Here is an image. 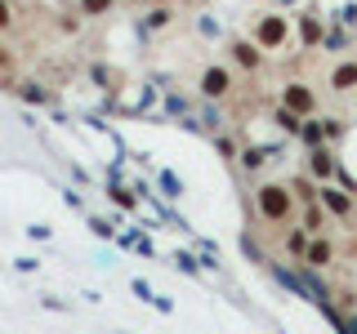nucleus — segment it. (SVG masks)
I'll return each mask as SVG.
<instances>
[{"instance_id":"1a4fd4ad","label":"nucleus","mask_w":357,"mask_h":334,"mask_svg":"<svg viewBox=\"0 0 357 334\" xmlns=\"http://www.w3.org/2000/svg\"><path fill=\"white\" fill-rule=\"evenodd\" d=\"M331 89L335 94H349V89H357V63H340L331 72Z\"/></svg>"},{"instance_id":"6ab92c4d","label":"nucleus","mask_w":357,"mask_h":334,"mask_svg":"<svg viewBox=\"0 0 357 334\" xmlns=\"http://www.w3.org/2000/svg\"><path fill=\"white\" fill-rule=\"evenodd\" d=\"M321 125H326V138H340V134H344V125H340V120H335V116H326V120H321Z\"/></svg>"},{"instance_id":"412c9836","label":"nucleus","mask_w":357,"mask_h":334,"mask_svg":"<svg viewBox=\"0 0 357 334\" xmlns=\"http://www.w3.org/2000/svg\"><path fill=\"white\" fill-rule=\"evenodd\" d=\"M170 18V9H152V18H148V27H161V22Z\"/></svg>"},{"instance_id":"9b49d317","label":"nucleus","mask_w":357,"mask_h":334,"mask_svg":"<svg viewBox=\"0 0 357 334\" xmlns=\"http://www.w3.org/2000/svg\"><path fill=\"white\" fill-rule=\"evenodd\" d=\"M299 40H304V45H308V49H312V45H317V40H321V22H317V18H312V14H304V18H299Z\"/></svg>"},{"instance_id":"aec40b11","label":"nucleus","mask_w":357,"mask_h":334,"mask_svg":"<svg viewBox=\"0 0 357 334\" xmlns=\"http://www.w3.org/2000/svg\"><path fill=\"white\" fill-rule=\"evenodd\" d=\"M9 22H14V14H9V0H0V31H5Z\"/></svg>"},{"instance_id":"7ed1b4c3","label":"nucleus","mask_w":357,"mask_h":334,"mask_svg":"<svg viewBox=\"0 0 357 334\" xmlns=\"http://www.w3.org/2000/svg\"><path fill=\"white\" fill-rule=\"evenodd\" d=\"M282 107L286 111H295V116H312V111H317V94H312V89L304 85V81H290L286 89H282Z\"/></svg>"},{"instance_id":"ddd939ff","label":"nucleus","mask_w":357,"mask_h":334,"mask_svg":"<svg viewBox=\"0 0 357 334\" xmlns=\"http://www.w3.org/2000/svg\"><path fill=\"white\" fill-rule=\"evenodd\" d=\"M286 250L295 254L299 263H304V254H308V232L304 228H295V232H286Z\"/></svg>"},{"instance_id":"dca6fc26","label":"nucleus","mask_w":357,"mask_h":334,"mask_svg":"<svg viewBox=\"0 0 357 334\" xmlns=\"http://www.w3.org/2000/svg\"><path fill=\"white\" fill-rule=\"evenodd\" d=\"M103 9H112V0H81V14H103Z\"/></svg>"},{"instance_id":"39448f33","label":"nucleus","mask_w":357,"mask_h":334,"mask_svg":"<svg viewBox=\"0 0 357 334\" xmlns=\"http://www.w3.org/2000/svg\"><path fill=\"white\" fill-rule=\"evenodd\" d=\"M317 200H321V209H326L331 218H349V214H353V196H349V192H340L335 183H321Z\"/></svg>"},{"instance_id":"f03ea898","label":"nucleus","mask_w":357,"mask_h":334,"mask_svg":"<svg viewBox=\"0 0 357 334\" xmlns=\"http://www.w3.org/2000/svg\"><path fill=\"white\" fill-rule=\"evenodd\" d=\"M286 40H290L286 14H259L255 18V45H259V49H282Z\"/></svg>"},{"instance_id":"2eb2a0df","label":"nucleus","mask_w":357,"mask_h":334,"mask_svg":"<svg viewBox=\"0 0 357 334\" xmlns=\"http://www.w3.org/2000/svg\"><path fill=\"white\" fill-rule=\"evenodd\" d=\"M264 161H268V152H264V148H245V152H241V165H245V170H259Z\"/></svg>"},{"instance_id":"0eeeda50","label":"nucleus","mask_w":357,"mask_h":334,"mask_svg":"<svg viewBox=\"0 0 357 334\" xmlns=\"http://www.w3.org/2000/svg\"><path fill=\"white\" fill-rule=\"evenodd\" d=\"M335 263V245L326 241V237H312L308 241V254H304V267H312V272H317V267H331Z\"/></svg>"},{"instance_id":"a211bd4d","label":"nucleus","mask_w":357,"mask_h":334,"mask_svg":"<svg viewBox=\"0 0 357 334\" xmlns=\"http://www.w3.org/2000/svg\"><path fill=\"white\" fill-rule=\"evenodd\" d=\"M0 72H14V49H5V45H0Z\"/></svg>"},{"instance_id":"6e6552de","label":"nucleus","mask_w":357,"mask_h":334,"mask_svg":"<svg viewBox=\"0 0 357 334\" xmlns=\"http://www.w3.org/2000/svg\"><path fill=\"white\" fill-rule=\"evenodd\" d=\"M232 58H237L245 72H259V67H264V49L255 40H232Z\"/></svg>"},{"instance_id":"f257e3e1","label":"nucleus","mask_w":357,"mask_h":334,"mask_svg":"<svg viewBox=\"0 0 357 334\" xmlns=\"http://www.w3.org/2000/svg\"><path fill=\"white\" fill-rule=\"evenodd\" d=\"M255 209L264 223H290L295 214V192L286 183H259L255 187Z\"/></svg>"},{"instance_id":"f3484780","label":"nucleus","mask_w":357,"mask_h":334,"mask_svg":"<svg viewBox=\"0 0 357 334\" xmlns=\"http://www.w3.org/2000/svg\"><path fill=\"white\" fill-rule=\"evenodd\" d=\"M112 200H116L121 209H134V196L126 192V187H112Z\"/></svg>"},{"instance_id":"20e7f679","label":"nucleus","mask_w":357,"mask_h":334,"mask_svg":"<svg viewBox=\"0 0 357 334\" xmlns=\"http://www.w3.org/2000/svg\"><path fill=\"white\" fill-rule=\"evenodd\" d=\"M201 94L215 98V103L228 98L232 94V72H228V67H206V72H201Z\"/></svg>"},{"instance_id":"f8f14e48","label":"nucleus","mask_w":357,"mask_h":334,"mask_svg":"<svg viewBox=\"0 0 357 334\" xmlns=\"http://www.w3.org/2000/svg\"><path fill=\"white\" fill-rule=\"evenodd\" d=\"M299 138H304L308 148H321V143H326V125H321V120H304V129H299Z\"/></svg>"},{"instance_id":"4468645a","label":"nucleus","mask_w":357,"mask_h":334,"mask_svg":"<svg viewBox=\"0 0 357 334\" xmlns=\"http://www.w3.org/2000/svg\"><path fill=\"white\" fill-rule=\"evenodd\" d=\"M277 125H282L286 134H295V138H299V129H304V116H295V111L277 107Z\"/></svg>"},{"instance_id":"423d86ee","label":"nucleus","mask_w":357,"mask_h":334,"mask_svg":"<svg viewBox=\"0 0 357 334\" xmlns=\"http://www.w3.org/2000/svg\"><path fill=\"white\" fill-rule=\"evenodd\" d=\"M308 174L317 178V183L340 178V161H335V152H331V148H312V152H308Z\"/></svg>"},{"instance_id":"9d476101","label":"nucleus","mask_w":357,"mask_h":334,"mask_svg":"<svg viewBox=\"0 0 357 334\" xmlns=\"http://www.w3.org/2000/svg\"><path fill=\"white\" fill-rule=\"evenodd\" d=\"M321 228H326V209H321V200H312V205L304 209V232H312V237H317Z\"/></svg>"}]
</instances>
